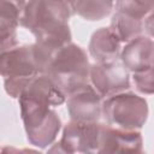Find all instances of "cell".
<instances>
[{"label": "cell", "mask_w": 154, "mask_h": 154, "mask_svg": "<svg viewBox=\"0 0 154 154\" xmlns=\"http://www.w3.org/2000/svg\"><path fill=\"white\" fill-rule=\"evenodd\" d=\"M153 77H154L153 67L132 73V81H134V84H135L136 89L140 93L147 94V95H150L154 90V79H153Z\"/></svg>", "instance_id": "16"}, {"label": "cell", "mask_w": 154, "mask_h": 154, "mask_svg": "<svg viewBox=\"0 0 154 154\" xmlns=\"http://www.w3.org/2000/svg\"><path fill=\"white\" fill-rule=\"evenodd\" d=\"M89 82L102 99L130 88L129 71L118 59L109 63H95L90 65Z\"/></svg>", "instance_id": "5"}, {"label": "cell", "mask_w": 154, "mask_h": 154, "mask_svg": "<svg viewBox=\"0 0 154 154\" xmlns=\"http://www.w3.org/2000/svg\"><path fill=\"white\" fill-rule=\"evenodd\" d=\"M116 11L130 14L132 17L144 19L153 12L154 0H114Z\"/></svg>", "instance_id": "15"}, {"label": "cell", "mask_w": 154, "mask_h": 154, "mask_svg": "<svg viewBox=\"0 0 154 154\" xmlns=\"http://www.w3.org/2000/svg\"><path fill=\"white\" fill-rule=\"evenodd\" d=\"M120 61L129 72H140L154 65V43L149 36H138L120 51Z\"/></svg>", "instance_id": "10"}, {"label": "cell", "mask_w": 154, "mask_h": 154, "mask_svg": "<svg viewBox=\"0 0 154 154\" xmlns=\"http://www.w3.org/2000/svg\"><path fill=\"white\" fill-rule=\"evenodd\" d=\"M100 123L75 122L65 125L63 137L57 143L58 152L64 153H97Z\"/></svg>", "instance_id": "6"}, {"label": "cell", "mask_w": 154, "mask_h": 154, "mask_svg": "<svg viewBox=\"0 0 154 154\" xmlns=\"http://www.w3.org/2000/svg\"><path fill=\"white\" fill-rule=\"evenodd\" d=\"M89 70L87 53L79 46L70 42L49 54L42 73L65 96H69L90 84Z\"/></svg>", "instance_id": "2"}, {"label": "cell", "mask_w": 154, "mask_h": 154, "mask_svg": "<svg viewBox=\"0 0 154 154\" xmlns=\"http://www.w3.org/2000/svg\"><path fill=\"white\" fill-rule=\"evenodd\" d=\"M55 1H59V2H61V4H64V5H66V6L70 7L72 11H73L75 4H76V0H55ZM73 13H75V11H73Z\"/></svg>", "instance_id": "17"}, {"label": "cell", "mask_w": 154, "mask_h": 154, "mask_svg": "<svg viewBox=\"0 0 154 154\" xmlns=\"http://www.w3.org/2000/svg\"><path fill=\"white\" fill-rule=\"evenodd\" d=\"M18 99L29 142L40 148L49 146L61 128L60 118L46 102L25 95H20Z\"/></svg>", "instance_id": "3"}, {"label": "cell", "mask_w": 154, "mask_h": 154, "mask_svg": "<svg viewBox=\"0 0 154 154\" xmlns=\"http://www.w3.org/2000/svg\"><path fill=\"white\" fill-rule=\"evenodd\" d=\"M101 106L102 97L91 84L67 96V111L71 120L75 122H99L101 117Z\"/></svg>", "instance_id": "9"}, {"label": "cell", "mask_w": 154, "mask_h": 154, "mask_svg": "<svg viewBox=\"0 0 154 154\" xmlns=\"http://www.w3.org/2000/svg\"><path fill=\"white\" fill-rule=\"evenodd\" d=\"M101 116L108 125L136 130L141 129L147 120L148 105L143 97L125 90L105 99Z\"/></svg>", "instance_id": "4"}, {"label": "cell", "mask_w": 154, "mask_h": 154, "mask_svg": "<svg viewBox=\"0 0 154 154\" xmlns=\"http://www.w3.org/2000/svg\"><path fill=\"white\" fill-rule=\"evenodd\" d=\"M37 73L34 43L14 47L0 54V75L5 79L30 78Z\"/></svg>", "instance_id": "7"}, {"label": "cell", "mask_w": 154, "mask_h": 154, "mask_svg": "<svg viewBox=\"0 0 154 154\" xmlns=\"http://www.w3.org/2000/svg\"><path fill=\"white\" fill-rule=\"evenodd\" d=\"M114 5V0H76L75 13L87 20H101L106 18Z\"/></svg>", "instance_id": "14"}, {"label": "cell", "mask_w": 154, "mask_h": 154, "mask_svg": "<svg viewBox=\"0 0 154 154\" xmlns=\"http://www.w3.org/2000/svg\"><path fill=\"white\" fill-rule=\"evenodd\" d=\"M88 49L95 63H109L118 59L122 42L109 28H101L93 34Z\"/></svg>", "instance_id": "12"}, {"label": "cell", "mask_w": 154, "mask_h": 154, "mask_svg": "<svg viewBox=\"0 0 154 154\" xmlns=\"http://www.w3.org/2000/svg\"><path fill=\"white\" fill-rule=\"evenodd\" d=\"M73 11L55 0H28L19 24L31 31L36 43L54 51L71 42L69 18Z\"/></svg>", "instance_id": "1"}, {"label": "cell", "mask_w": 154, "mask_h": 154, "mask_svg": "<svg viewBox=\"0 0 154 154\" xmlns=\"http://www.w3.org/2000/svg\"><path fill=\"white\" fill-rule=\"evenodd\" d=\"M144 19L132 17L130 14L116 11L112 17L109 29L117 35L120 42L126 43L144 32Z\"/></svg>", "instance_id": "13"}, {"label": "cell", "mask_w": 154, "mask_h": 154, "mask_svg": "<svg viewBox=\"0 0 154 154\" xmlns=\"http://www.w3.org/2000/svg\"><path fill=\"white\" fill-rule=\"evenodd\" d=\"M24 6L25 0H0V54L17 47L16 29Z\"/></svg>", "instance_id": "11"}, {"label": "cell", "mask_w": 154, "mask_h": 154, "mask_svg": "<svg viewBox=\"0 0 154 154\" xmlns=\"http://www.w3.org/2000/svg\"><path fill=\"white\" fill-rule=\"evenodd\" d=\"M140 153L142 137L138 131L100 124L97 153Z\"/></svg>", "instance_id": "8"}]
</instances>
